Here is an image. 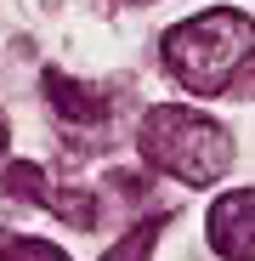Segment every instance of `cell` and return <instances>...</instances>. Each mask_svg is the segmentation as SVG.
I'll return each mask as SVG.
<instances>
[{
  "instance_id": "obj_1",
  "label": "cell",
  "mask_w": 255,
  "mask_h": 261,
  "mask_svg": "<svg viewBox=\"0 0 255 261\" xmlns=\"http://www.w3.org/2000/svg\"><path fill=\"white\" fill-rule=\"evenodd\" d=\"M159 57L193 97L255 91V23L233 6H216V12H199V17L176 23L164 34Z\"/></svg>"
},
{
  "instance_id": "obj_6",
  "label": "cell",
  "mask_w": 255,
  "mask_h": 261,
  "mask_svg": "<svg viewBox=\"0 0 255 261\" xmlns=\"http://www.w3.org/2000/svg\"><path fill=\"white\" fill-rule=\"evenodd\" d=\"M159 233H164L159 216H142V222L125 233L114 250H102V261H148V255H153V244H159Z\"/></svg>"
},
{
  "instance_id": "obj_3",
  "label": "cell",
  "mask_w": 255,
  "mask_h": 261,
  "mask_svg": "<svg viewBox=\"0 0 255 261\" xmlns=\"http://www.w3.org/2000/svg\"><path fill=\"white\" fill-rule=\"evenodd\" d=\"M0 193H12V199H34V204H46V210H57L63 222H74L79 233H91L97 222H102V204H97V193H79V188H57L40 165H12L6 176H0Z\"/></svg>"
},
{
  "instance_id": "obj_2",
  "label": "cell",
  "mask_w": 255,
  "mask_h": 261,
  "mask_svg": "<svg viewBox=\"0 0 255 261\" xmlns=\"http://www.w3.org/2000/svg\"><path fill=\"white\" fill-rule=\"evenodd\" d=\"M136 148H142V159L153 170H164V176H176V182H193V188H210V182H221L233 170L227 125L204 119L199 108H176V102L142 114Z\"/></svg>"
},
{
  "instance_id": "obj_8",
  "label": "cell",
  "mask_w": 255,
  "mask_h": 261,
  "mask_svg": "<svg viewBox=\"0 0 255 261\" xmlns=\"http://www.w3.org/2000/svg\"><path fill=\"white\" fill-rule=\"evenodd\" d=\"M0 153H6V125H0Z\"/></svg>"
},
{
  "instance_id": "obj_7",
  "label": "cell",
  "mask_w": 255,
  "mask_h": 261,
  "mask_svg": "<svg viewBox=\"0 0 255 261\" xmlns=\"http://www.w3.org/2000/svg\"><path fill=\"white\" fill-rule=\"evenodd\" d=\"M0 261H68L46 239H23V233H0Z\"/></svg>"
},
{
  "instance_id": "obj_5",
  "label": "cell",
  "mask_w": 255,
  "mask_h": 261,
  "mask_svg": "<svg viewBox=\"0 0 255 261\" xmlns=\"http://www.w3.org/2000/svg\"><path fill=\"white\" fill-rule=\"evenodd\" d=\"M46 102H51V114H57L68 130H102V125H108V114L119 108V97L91 91V85L68 80L63 68H46Z\"/></svg>"
},
{
  "instance_id": "obj_4",
  "label": "cell",
  "mask_w": 255,
  "mask_h": 261,
  "mask_svg": "<svg viewBox=\"0 0 255 261\" xmlns=\"http://www.w3.org/2000/svg\"><path fill=\"white\" fill-rule=\"evenodd\" d=\"M204 233L221 261H255V188L221 193L204 216Z\"/></svg>"
}]
</instances>
